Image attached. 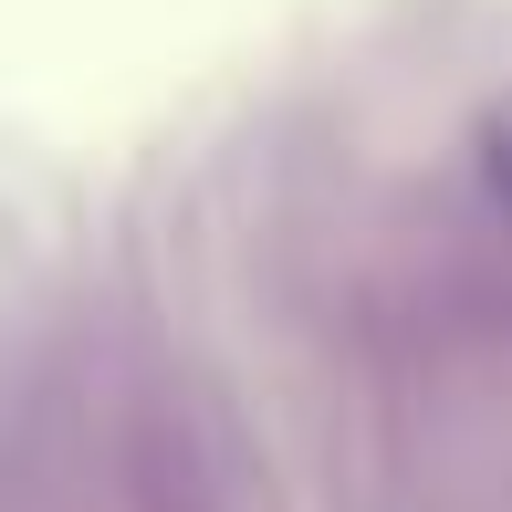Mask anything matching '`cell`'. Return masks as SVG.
Returning a JSON list of instances; mask_svg holds the SVG:
<instances>
[{"label": "cell", "instance_id": "cell-1", "mask_svg": "<svg viewBox=\"0 0 512 512\" xmlns=\"http://www.w3.org/2000/svg\"><path fill=\"white\" fill-rule=\"evenodd\" d=\"M481 189L512 209V95L492 105V126H481Z\"/></svg>", "mask_w": 512, "mask_h": 512}]
</instances>
